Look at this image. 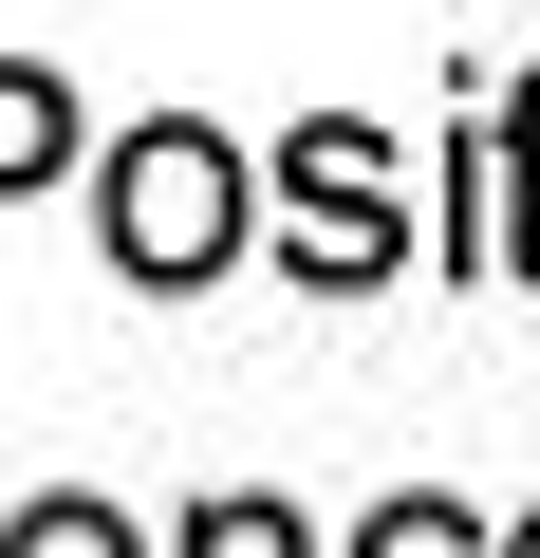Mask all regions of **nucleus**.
<instances>
[{"mask_svg":"<svg viewBox=\"0 0 540 558\" xmlns=\"http://www.w3.org/2000/svg\"><path fill=\"white\" fill-rule=\"evenodd\" d=\"M112 260H131V279H224V260H242V149L187 131V112L131 131V149H112Z\"/></svg>","mask_w":540,"mask_h":558,"instance_id":"1","label":"nucleus"},{"mask_svg":"<svg viewBox=\"0 0 540 558\" xmlns=\"http://www.w3.org/2000/svg\"><path fill=\"white\" fill-rule=\"evenodd\" d=\"M280 242H299V279H392L410 260V205H392V131H355V112H317L299 149H280Z\"/></svg>","mask_w":540,"mask_h":558,"instance_id":"2","label":"nucleus"},{"mask_svg":"<svg viewBox=\"0 0 540 558\" xmlns=\"http://www.w3.org/2000/svg\"><path fill=\"white\" fill-rule=\"evenodd\" d=\"M57 149H75V94H57V75H20V57H0V186H38Z\"/></svg>","mask_w":540,"mask_h":558,"instance_id":"3","label":"nucleus"},{"mask_svg":"<svg viewBox=\"0 0 540 558\" xmlns=\"http://www.w3.org/2000/svg\"><path fill=\"white\" fill-rule=\"evenodd\" d=\"M0 558H149L112 502H20V521H0Z\"/></svg>","mask_w":540,"mask_h":558,"instance_id":"4","label":"nucleus"},{"mask_svg":"<svg viewBox=\"0 0 540 558\" xmlns=\"http://www.w3.org/2000/svg\"><path fill=\"white\" fill-rule=\"evenodd\" d=\"M355 558H503V539H484V521H466V502H392V521H373V539H355Z\"/></svg>","mask_w":540,"mask_h":558,"instance_id":"5","label":"nucleus"},{"mask_svg":"<svg viewBox=\"0 0 540 558\" xmlns=\"http://www.w3.org/2000/svg\"><path fill=\"white\" fill-rule=\"evenodd\" d=\"M187 558H299V521H280V502H205V521H187Z\"/></svg>","mask_w":540,"mask_h":558,"instance_id":"6","label":"nucleus"},{"mask_svg":"<svg viewBox=\"0 0 540 558\" xmlns=\"http://www.w3.org/2000/svg\"><path fill=\"white\" fill-rule=\"evenodd\" d=\"M503 558H540V521H521V539H503Z\"/></svg>","mask_w":540,"mask_h":558,"instance_id":"7","label":"nucleus"}]
</instances>
